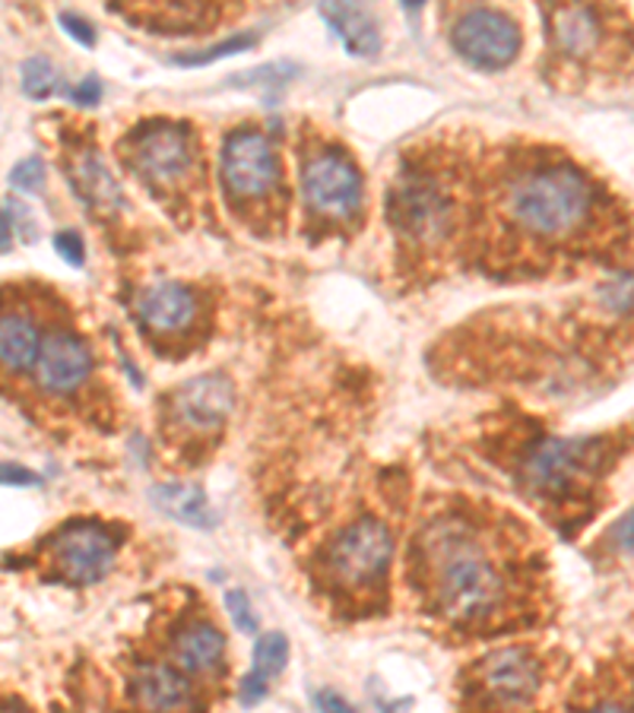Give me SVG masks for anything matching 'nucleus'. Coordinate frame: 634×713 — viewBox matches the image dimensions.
I'll use <instances>...</instances> for the list:
<instances>
[{
	"label": "nucleus",
	"mask_w": 634,
	"mask_h": 713,
	"mask_svg": "<svg viewBox=\"0 0 634 713\" xmlns=\"http://www.w3.org/2000/svg\"><path fill=\"white\" fill-rule=\"evenodd\" d=\"M415 567L428 605L453 625L492 618L508 600V574L467 517H435L415 539Z\"/></svg>",
	"instance_id": "f257e3e1"
},
{
	"label": "nucleus",
	"mask_w": 634,
	"mask_h": 713,
	"mask_svg": "<svg viewBox=\"0 0 634 713\" xmlns=\"http://www.w3.org/2000/svg\"><path fill=\"white\" fill-rule=\"evenodd\" d=\"M505 210L511 223L536 238H571L594 213V188L571 165H533L508 182Z\"/></svg>",
	"instance_id": "f03ea898"
},
{
	"label": "nucleus",
	"mask_w": 634,
	"mask_h": 713,
	"mask_svg": "<svg viewBox=\"0 0 634 713\" xmlns=\"http://www.w3.org/2000/svg\"><path fill=\"white\" fill-rule=\"evenodd\" d=\"M394 559V533L377 517H359L324 552V567L336 587L369 590L384 580Z\"/></svg>",
	"instance_id": "7ed1b4c3"
},
{
	"label": "nucleus",
	"mask_w": 634,
	"mask_h": 713,
	"mask_svg": "<svg viewBox=\"0 0 634 713\" xmlns=\"http://www.w3.org/2000/svg\"><path fill=\"white\" fill-rule=\"evenodd\" d=\"M127 159L134 172L144 175L150 185L169 188V185H182L190 175L197 150L187 127L172 121H150L137 127L134 137L127 140Z\"/></svg>",
	"instance_id": "20e7f679"
},
{
	"label": "nucleus",
	"mask_w": 634,
	"mask_h": 713,
	"mask_svg": "<svg viewBox=\"0 0 634 713\" xmlns=\"http://www.w3.org/2000/svg\"><path fill=\"white\" fill-rule=\"evenodd\" d=\"M301 190L318 216L336 223L352 220L362 207V175L352 165V159L339 150L314 152L304 162Z\"/></svg>",
	"instance_id": "39448f33"
},
{
	"label": "nucleus",
	"mask_w": 634,
	"mask_h": 713,
	"mask_svg": "<svg viewBox=\"0 0 634 713\" xmlns=\"http://www.w3.org/2000/svg\"><path fill=\"white\" fill-rule=\"evenodd\" d=\"M223 185L232 200H263L279 188V155L261 130H235L223 147Z\"/></svg>",
	"instance_id": "423d86ee"
},
{
	"label": "nucleus",
	"mask_w": 634,
	"mask_h": 713,
	"mask_svg": "<svg viewBox=\"0 0 634 713\" xmlns=\"http://www.w3.org/2000/svg\"><path fill=\"white\" fill-rule=\"evenodd\" d=\"M453 51L480 67V71H501L508 64H514V58L521 54V29L511 16L498 13V10H467L453 29H450Z\"/></svg>",
	"instance_id": "0eeeda50"
},
{
	"label": "nucleus",
	"mask_w": 634,
	"mask_h": 713,
	"mask_svg": "<svg viewBox=\"0 0 634 713\" xmlns=\"http://www.w3.org/2000/svg\"><path fill=\"white\" fill-rule=\"evenodd\" d=\"M51 555L61 577L74 587L99 584L112 571L117 555V539L109 526L92 521H76L51 536Z\"/></svg>",
	"instance_id": "6e6552de"
},
{
	"label": "nucleus",
	"mask_w": 634,
	"mask_h": 713,
	"mask_svg": "<svg viewBox=\"0 0 634 713\" xmlns=\"http://www.w3.org/2000/svg\"><path fill=\"white\" fill-rule=\"evenodd\" d=\"M602 441L597 438H549L523 463V479L530 488L559 498L568 495L587 473H594Z\"/></svg>",
	"instance_id": "1a4fd4ad"
},
{
	"label": "nucleus",
	"mask_w": 634,
	"mask_h": 713,
	"mask_svg": "<svg viewBox=\"0 0 634 713\" xmlns=\"http://www.w3.org/2000/svg\"><path fill=\"white\" fill-rule=\"evenodd\" d=\"M390 223L419 245L442 241L453 223V207L435 178H403L390 197Z\"/></svg>",
	"instance_id": "9d476101"
},
{
	"label": "nucleus",
	"mask_w": 634,
	"mask_h": 713,
	"mask_svg": "<svg viewBox=\"0 0 634 713\" xmlns=\"http://www.w3.org/2000/svg\"><path fill=\"white\" fill-rule=\"evenodd\" d=\"M476 678L488 701L501 708H523L539 691V660L523 647H501L480 663Z\"/></svg>",
	"instance_id": "9b49d317"
},
{
	"label": "nucleus",
	"mask_w": 634,
	"mask_h": 713,
	"mask_svg": "<svg viewBox=\"0 0 634 713\" xmlns=\"http://www.w3.org/2000/svg\"><path fill=\"white\" fill-rule=\"evenodd\" d=\"M33 372H36V384L45 393L71 397L74 390L86 384V377L92 372V352L71 330H54L41 339Z\"/></svg>",
	"instance_id": "f8f14e48"
},
{
	"label": "nucleus",
	"mask_w": 634,
	"mask_h": 713,
	"mask_svg": "<svg viewBox=\"0 0 634 713\" xmlns=\"http://www.w3.org/2000/svg\"><path fill=\"white\" fill-rule=\"evenodd\" d=\"M235 406V387L225 375H197L185 380L172 397V418L187 431H213L220 428Z\"/></svg>",
	"instance_id": "ddd939ff"
},
{
	"label": "nucleus",
	"mask_w": 634,
	"mask_h": 713,
	"mask_svg": "<svg viewBox=\"0 0 634 713\" xmlns=\"http://www.w3.org/2000/svg\"><path fill=\"white\" fill-rule=\"evenodd\" d=\"M137 314L156 334H178V330L190 327L197 317V296L182 283L165 279V283L150 286L140 296Z\"/></svg>",
	"instance_id": "4468645a"
},
{
	"label": "nucleus",
	"mask_w": 634,
	"mask_h": 713,
	"mask_svg": "<svg viewBox=\"0 0 634 713\" xmlns=\"http://www.w3.org/2000/svg\"><path fill=\"white\" fill-rule=\"evenodd\" d=\"M134 698L144 711L175 713L190 704V681L169 663H147L134 676Z\"/></svg>",
	"instance_id": "2eb2a0df"
},
{
	"label": "nucleus",
	"mask_w": 634,
	"mask_h": 713,
	"mask_svg": "<svg viewBox=\"0 0 634 713\" xmlns=\"http://www.w3.org/2000/svg\"><path fill=\"white\" fill-rule=\"evenodd\" d=\"M318 13L352 58H374L381 51V29L372 10L359 3H318Z\"/></svg>",
	"instance_id": "dca6fc26"
},
{
	"label": "nucleus",
	"mask_w": 634,
	"mask_h": 713,
	"mask_svg": "<svg viewBox=\"0 0 634 713\" xmlns=\"http://www.w3.org/2000/svg\"><path fill=\"white\" fill-rule=\"evenodd\" d=\"M71 185L83 197V203L99 210V213H117L124 207L121 188L96 150L76 152L74 162H71Z\"/></svg>",
	"instance_id": "f3484780"
},
{
	"label": "nucleus",
	"mask_w": 634,
	"mask_h": 713,
	"mask_svg": "<svg viewBox=\"0 0 634 713\" xmlns=\"http://www.w3.org/2000/svg\"><path fill=\"white\" fill-rule=\"evenodd\" d=\"M223 631L210 622H194V625H185L175 635V663L190 676L213 673L223 663Z\"/></svg>",
	"instance_id": "a211bd4d"
},
{
	"label": "nucleus",
	"mask_w": 634,
	"mask_h": 713,
	"mask_svg": "<svg viewBox=\"0 0 634 713\" xmlns=\"http://www.w3.org/2000/svg\"><path fill=\"white\" fill-rule=\"evenodd\" d=\"M150 498L156 511L190 529H213L220 524L216 508L210 504L207 491L200 486H156Z\"/></svg>",
	"instance_id": "6ab92c4d"
},
{
	"label": "nucleus",
	"mask_w": 634,
	"mask_h": 713,
	"mask_svg": "<svg viewBox=\"0 0 634 713\" xmlns=\"http://www.w3.org/2000/svg\"><path fill=\"white\" fill-rule=\"evenodd\" d=\"M38 337L36 321L20 311H3L0 314V368L10 375H23L36 365L38 359Z\"/></svg>",
	"instance_id": "aec40b11"
},
{
	"label": "nucleus",
	"mask_w": 634,
	"mask_h": 713,
	"mask_svg": "<svg viewBox=\"0 0 634 713\" xmlns=\"http://www.w3.org/2000/svg\"><path fill=\"white\" fill-rule=\"evenodd\" d=\"M552 36L564 54H591L599 45V20L587 7H559L552 10Z\"/></svg>",
	"instance_id": "412c9836"
},
{
	"label": "nucleus",
	"mask_w": 634,
	"mask_h": 713,
	"mask_svg": "<svg viewBox=\"0 0 634 713\" xmlns=\"http://www.w3.org/2000/svg\"><path fill=\"white\" fill-rule=\"evenodd\" d=\"M258 45V36H232L220 41V45H210V48H197V51H182V54H172L169 64L175 67H207L213 61H223V58H232V54H241L248 48Z\"/></svg>",
	"instance_id": "4be33fe9"
},
{
	"label": "nucleus",
	"mask_w": 634,
	"mask_h": 713,
	"mask_svg": "<svg viewBox=\"0 0 634 713\" xmlns=\"http://www.w3.org/2000/svg\"><path fill=\"white\" fill-rule=\"evenodd\" d=\"M286 663H289V640H286V635H279V631L261 635L254 643V670L251 673H258V676L270 681V678H276L286 670Z\"/></svg>",
	"instance_id": "5701e85b"
},
{
	"label": "nucleus",
	"mask_w": 634,
	"mask_h": 713,
	"mask_svg": "<svg viewBox=\"0 0 634 713\" xmlns=\"http://www.w3.org/2000/svg\"><path fill=\"white\" fill-rule=\"evenodd\" d=\"M20 76H23V92L33 102H45L61 89V74L54 71V64L48 58H29Z\"/></svg>",
	"instance_id": "b1692460"
},
{
	"label": "nucleus",
	"mask_w": 634,
	"mask_h": 713,
	"mask_svg": "<svg viewBox=\"0 0 634 713\" xmlns=\"http://www.w3.org/2000/svg\"><path fill=\"white\" fill-rule=\"evenodd\" d=\"M197 16H203L200 7H185V3H172V7H152L147 13H140L137 20H144L152 26L150 33H187Z\"/></svg>",
	"instance_id": "393cba45"
},
{
	"label": "nucleus",
	"mask_w": 634,
	"mask_h": 713,
	"mask_svg": "<svg viewBox=\"0 0 634 713\" xmlns=\"http://www.w3.org/2000/svg\"><path fill=\"white\" fill-rule=\"evenodd\" d=\"M10 185L16 190H26V193H38L45 188V162L38 155L16 162L13 172H10Z\"/></svg>",
	"instance_id": "a878e982"
},
{
	"label": "nucleus",
	"mask_w": 634,
	"mask_h": 713,
	"mask_svg": "<svg viewBox=\"0 0 634 713\" xmlns=\"http://www.w3.org/2000/svg\"><path fill=\"white\" fill-rule=\"evenodd\" d=\"M225 605H228V615H232V622H235V628L241 635H254L258 631V618L251 612V600H248L245 590H228L225 593Z\"/></svg>",
	"instance_id": "bb28decb"
},
{
	"label": "nucleus",
	"mask_w": 634,
	"mask_h": 713,
	"mask_svg": "<svg viewBox=\"0 0 634 713\" xmlns=\"http://www.w3.org/2000/svg\"><path fill=\"white\" fill-rule=\"evenodd\" d=\"M54 251L71 263V266H83V258H86V248H83V238L76 232H58L54 235Z\"/></svg>",
	"instance_id": "cd10ccee"
},
{
	"label": "nucleus",
	"mask_w": 634,
	"mask_h": 713,
	"mask_svg": "<svg viewBox=\"0 0 634 713\" xmlns=\"http://www.w3.org/2000/svg\"><path fill=\"white\" fill-rule=\"evenodd\" d=\"M266 691H270V681L258 676V673H248V676L241 678L238 701H241V708H258L263 698H266Z\"/></svg>",
	"instance_id": "c85d7f7f"
},
{
	"label": "nucleus",
	"mask_w": 634,
	"mask_h": 713,
	"mask_svg": "<svg viewBox=\"0 0 634 713\" xmlns=\"http://www.w3.org/2000/svg\"><path fill=\"white\" fill-rule=\"evenodd\" d=\"M58 23H61V29L71 38H76L83 48H92V45H96V33H92V26H89L83 16H76V13H58Z\"/></svg>",
	"instance_id": "c756f323"
},
{
	"label": "nucleus",
	"mask_w": 634,
	"mask_h": 713,
	"mask_svg": "<svg viewBox=\"0 0 634 713\" xmlns=\"http://www.w3.org/2000/svg\"><path fill=\"white\" fill-rule=\"evenodd\" d=\"M38 473L20 466V463H0V486H13V488H33L38 486Z\"/></svg>",
	"instance_id": "7c9ffc66"
},
{
	"label": "nucleus",
	"mask_w": 634,
	"mask_h": 713,
	"mask_svg": "<svg viewBox=\"0 0 634 713\" xmlns=\"http://www.w3.org/2000/svg\"><path fill=\"white\" fill-rule=\"evenodd\" d=\"M314 708H318V713H356V708H352L336 688H321V691H314Z\"/></svg>",
	"instance_id": "2f4dec72"
},
{
	"label": "nucleus",
	"mask_w": 634,
	"mask_h": 713,
	"mask_svg": "<svg viewBox=\"0 0 634 713\" xmlns=\"http://www.w3.org/2000/svg\"><path fill=\"white\" fill-rule=\"evenodd\" d=\"M71 99H74V105H89V109L99 105V99H102V83H99L96 76H86L74 92H71Z\"/></svg>",
	"instance_id": "473e14b6"
},
{
	"label": "nucleus",
	"mask_w": 634,
	"mask_h": 713,
	"mask_svg": "<svg viewBox=\"0 0 634 713\" xmlns=\"http://www.w3.org/2000/svg\"><path fill=\"white\" fill-rule=\"evenodd\" d=\"M10 248H13V226H10L7 210H0V254H7Z\"/></svg>",
	"instance_id": "72a5a7b5"
},
{
	"label": "nucleus",
	"mask_w": 634,
	"mask_h": 713,
	"mask_svg": "<svg viewBox=\"0 0 634 713\" xmlns=\"http://www.w3.org/2000/svg\"><path fill=\"white\" fill-rule=\"evenodd\" d=\"M591 713H632L629 708H622V704H599Z\"/></svg>",
	"instance_id": "f704fd0d"
}]
</instances>
